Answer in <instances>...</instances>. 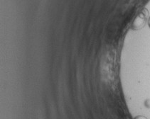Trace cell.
Segmentation results:
<instances>
[{
	"label": "cell",
	"mask_w": 150,
	"mask_h": 119,
	"mask_svg": "<svg viewBox=\"0 0 150 119\" xmlns=\"http://www.w3.org/2000/svg\"><path fill=\"white\" fill-rule=\"evenodd\" d=\"M148 14V11L146 9H144L136 16L135 19L132 24L131 29L134 31L142 29L145 26L146 22V16Z\"/></svg>",
	"instance_id": "obj_1"
},
{
	"label": "cell",
	"mask_w": 150,
	"mask_h": 119,
	"mask_svg": "<svg viewBox=\"0 0 150 119\" xmlns=\"http://www.w3.org/2000/svg\"><path fill=\"white\" fill-rule=\"evenodd\" d=\"M134 119H148V118H146V117L144 116H136Z\"/></svg>",
	"instance_id": "obj_2"
},
{
	"label": "cell",
	"mask_w": 150,
	"mask_h": 119,
	"mask_svg": "<svg viewBox=\"0 0 150 119\" xmlns=\"http://www.w3.org/2000/svg\"><path fill=\"white\" fill-rule=\"evenodd\" d=\"M148 26H149V27L150 28V16L149 19H148Z\"/></svg>",
	"instance_id": "obj_3"
}]
</instances>
